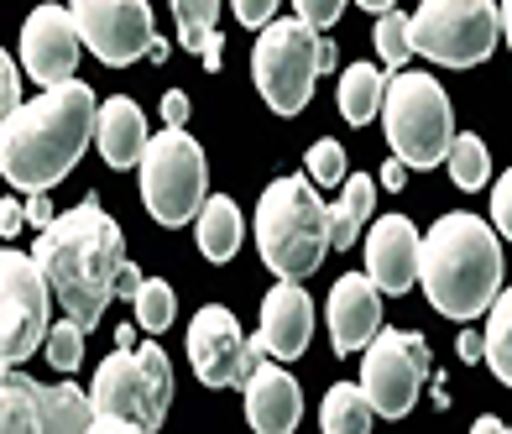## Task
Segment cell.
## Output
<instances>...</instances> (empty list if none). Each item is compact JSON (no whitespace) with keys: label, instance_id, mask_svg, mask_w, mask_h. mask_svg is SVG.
Instances as JSON below:
<instances>
[{"label":"cell","instance_id":"9a60e30c","mask_svg":"<svg viewBox=\"0 0 512 434\" xmlns=\"http://www.w3.org/2000/svg\"><path fill=\"white\" fill-rule=\"evenodd\" d=\"M366 272L382 293H408L424 272V236L408 215H382L377 225L366 231Z\"/></svg>","mask_w":512,"mask_h":434},{"label":"cell","instance_id":"8d00e7d4","mask_svg":"<svg viewBox=\"0 0 512 434\" xmlns=\"http://www.w3.org/2000/svg\"><path fill=\"white\" fill-rule=\"evenodd\" d=\"M162 121H168V126L189 121V95H183V89H168V95H162Z\"/></svg>","mask_w":512,"mask_h":434},{"label":"cell","instance_id":"f35d334b","mask_svg":"<svg viewBox=\"0 0 512 434\" xmlns=\"http://www.w3.org/2000/svg\"><path fill=\"white\" fill-rule=\"evenodd\" d=\"M27 220H32V225H53V220H58L53 204H48V189H37V194L27 199Z\"/></svg>","mask_w":512,"mask_h":434},{"label":"cell","instance_id":"2e32d148","mask_svg":"<svg viewBox=\"0 0 512 434\" xmlns=\"http://www.w3.org/2000/svg\"><path fill=\"white\" fill-rule=\"evenodd\" d=\"M246 419L256 434H288L304 419V393H298L293 372L267 351H256V367L246 377Z\"/></svg>","mask_w":512,"mask_h":434},{"label":"cell","instance_id":"836d02e7","mask_svg":"<svg viewBox=\"0 0 512 434\" xmlns=\"http://www.w3.org/2000/svg\"><path fill=\"white\" fill-rule=\"evenodd\" d=\"M293 6H298V16H304L309 21V27H335V21H340V11H345V0H293Z\"/></svg>","mask_w":512,"mask_h":434},{"label":"cell","instance_id":"4316f807","mask_svg":"<svg viewBox=\"0 0 512 434\" xmlns=\"http://www.w3.org/2000/svg\"><path fill=\"white\" fill-rule=\"evenodd\" d=\"M445 168H450V178H455V189H465V194H476V189L492 184V157H486V142H481V136H471V131L455 136Z\"/></svg>","mask_w":512,"mask_h":434},{"label":"cell","instance_id":"7402d4cb","mask_svg":"<svg viewBox=\"0 0 512 434\" xmlns=\"http://www.w3.org/2000/svg\"><path fill=\"white\" fill-rule=\"evenodd\" d=\"M241 236H246V225H241V210H236V199L230 194H215L199 210V251L209 262H230L241 251Z\"/></svg>","mask_w":512,"mask_h":434},{"label":"cell","instance_id":"4fadbf2b","mask_svg":"<svg viewBox=\"0 0 512 434\" xmlns=\"http://www.w3.org/2000/svg\"><path fill=\"white\" fill-rule=\"evenodd\" d=\"M189 361L204 387H246L256 367V346L246 340L241 319L225 304H204L189 319Z\"/></svg>","mask_w":512,"mask_h":434},{"label":"cell","instance_id":"52a82bcc","mask_svg":"<svg viewBox=\"0 0 512 434\" xmlns=\"http://www.w3.org/2000/svg\"><path fill=\"white\" fill-rule=\"evenodd\" d=\"M382 131L392 142V157H403L408 168H439L455 147V110L450 95L429 74H398L387 79L382 100Z\"/></svg>","mask_w":512,"mask_h":434},{"label":"cell","instance_id":"7a4b0ae2","mask_svg":"<svg viewBox=\"0 0 512 434\" xmlns=\"http://www.w3.org/2000/svg\"><path fill=\"white\" fill-rule=\"evenodd\" d=\"M32 257L48 272L53 299L63 304V314L79 319L89 330V325H100V314L110 309L115 293H121L126 236H121V225L105 215V204L89 194L79 210H63L53 225H42Z\"/></svg>","mask_w":512,"mask_h":434},{"label":"cell","instance_id":"5b68a950","mask_svg":"<svg viewBox=\"0 0 512 434\" xmlns=\"http://www.w3.org/2000/svg\"><path fill=\"white\" fill-rule=\"evenodd\" d=\"M89 398L100 408L105 434H152L173 403V367L157 340L147 346H121L100 361Z\"/></svg>","mask_w":512,"mask_h":434},{"label":"cell","instance_id":"f1b7e54d","mask_svg":"<svg viewBox=\"0 0 512 434\" xmlns=\"http://www.w3.org/2000/svg\"><path fill=\"white\" fill-rule=\"evenodd\" d=\"M131 309H136V319H142V330L147 335H162L178 319V299H173V283H162V278H147L142 283V293L131 299Z\"/></svg>","mask_w":512,"mask_h":434},{"label":"cell","instance_id":"d590c367","mask_svg":"<svg viewBox=\"0 0 512 434\" xmlns=\"http://www.w3.org/2000/svg\"><path fill=\"white\" fill-rule=\"evenodd\" d=\"M16 89H21L16 84V58L6 53V58H0V100H6V116H11V110H21L16 105Z\"/></svg>","mask_w":512,"mask_h":434},{"label":"cell","instance_id":"60d3db41","mask_svg":"<svg viewBox=\"0 0 512 434\" xmlns=\"http://www.w3.org/2000/svg\"><path fill=\"white\" fill-rule=\"evenodd\" d=\"M403 178H408V163H403V157H387V163H382V189L398 194V189H403Z\"/></svg>","mask_w":512,"mask_h":434},{"label":"cell","instance_id":"ee69618b","mask_svg":"<svg viewBox=\"0 0 512 434\" xmlns=\"http://www.w3.org/2000/svg\"><path fill=\"white\" fill-rule=\"evenodd\" d=\"M502 429H507L502 419H476V434H502Z\"/></svg>","mask_w":512,"mask_h":434},{"label":"cell","instance_id":"d6986e66","mask_svg":"<svg viewBox=\"0 0 512 434\" xmlns=\"http://www.w3.org/2000/svg\"><path fill=\"white\" fill-rule=\"evenodd\" d=\"M100 157L110 168H142V157L152 147V136H147V116H142V105L126 100V95H110L100 105Z\"/></svg>","mask_w":512,"mask_h":434},{"label":"cell","instance_id":"30bf717a","mask_svg":"<svg viewBox=\"0 0 512 434\" xmlns=\"http://www.w3.org/2000/svg\"><path fill=\"white\" fill-rule=\"evenodd\" d=\"M53 283L32 251H0V361L21 367L53 335Z\"/></svg>","mask_w":512,"mask_h":434},{"label":"cell","instance_id":"e0dca14e","mask_svg":"<svg viewBox=\"0 0 512 434\" xmlns=\"http://www.w3.org/2000/svg\"><path fill=\"white\" fill-rule=\"evenodd\" d=\"M309 335H314V304H309V293L288 283V278H277V288L262 299V330L251 335V346L256 351H267L277 361H298L309 351Z\"/></svg>","mask_w":512,"mask_h":434},{"label":"cell","instance_id":"ffe728a7","mask_svg":"<svg viewBox=\"0 0 512 434\" xmlns=\"http://www.w3.org/2000/svg\"><path fill=\"white\" fill-rule=\"evenodd\" d=\"M377 419L382 414H377V403H371V393L361 382H335L330 393H324V403H319L324 434H366Z\"/></svg>","mask_w":512,"mask_h":434},{"label":"cell","instance_id":"5bb4252c","mask_svg":"<svg viewBox=\"0 0 512 434\" xmlns=\"http://www.w3.org/2000/svg\"><path fill=\"white\" fill-rule=\"evenodd\" d=\"M79 53H84V32H79V21L68 6H37L21 21V68L42 89L74 79Z\"/></svg>","mask_w":512,"mask_h":434},{"label":"cell","instance_id":"4dcf8cb0","mask_svg":"<svg viewBox=\"0 0 512 434\" xmlns=\"http://www.w3.org/2000/svg\"><path fill=\"white\" fill-rule=\"evenodd\" d=\"M42 351H48V361H53V372H79L84 367V325H79V319H63V325L48 335V346H42Z\"/></svg>","mask_w":512,"mask_h":434},{"label":"cell","instance_id":"9c48e42d","mask_svg":"<svg viewBox=\"0 0 512 434\" xmlns=\"http://www.w3.org/2000/svg\"><path fill=\"white\" fill-rule=\"evenodd\" d=\"M502 42V0H424L413 11V53L445 68H476Z\"/></svg>","mask_w":512,"mask_h":434},{"label":"cell","instance_id":"f6af8a7d","mask_svg":"<svg viewBox=\"0 0 512 434\" xmlns=\"http://www.w3.org/2000/svg\"><path fill=\"white\" fill-rule=\"evenodd\" d=\"M507 429H512V424H507Z\"/></svg>","mask_w":512,"mask_h":434},{"label":"cell","instance_id":"7bdbcfd3","mask_svg":"<svg viewBox=\"0 0 512 434\" xmlns=\"http://www.w3.org/2000/svg\"><path fill=\"white\" fill-rule=\"evenodd\" d=\"M356 6H366V11L382 16V11H398V0H356Z\"/></svg>","mask_w":512,"mask_h":434},{"label":"cell","instance_id":"d4e9b609","mask_svg":"<svg viewBox=\"0 0 512 434\" xmlns=\"http://www.w3.org/2000/svg\"><path fill=\"white\" fill-rule=\"evenodd\" d=\"M371 204H377V184L361 173H351L340 184V204H330V215H335V251H351L356 236L366 231V220H371Z\"/></svg>","mask_w":512,"mask_h":434},{"label":"cell","instance_id":"1f68e13d","mask_svg":"<svg viewBox=\"0 0 512 434\" xmlns=\"http://www.w3.org/2000/svg\"><path fill=\"white\" fill-rule=\"evenodd\" d=\"M304 168H309V178L314 184H345V152H340V142H314L309 147V157H304Z\"/></svg>","mask_w":512,"mask_h":434},{"label":"cell","instance_id":"6da1fadb","mask_svg":"<svg viewBox=\"0 0 512 434\" xmlns=\"http://www.w3.org/2000/svg\"><path fill=\"white\" fill-rule=\"evenodd\" d=\"M95 131H100L95 89L79 79L53 84L0 121V173L11 178V189H27V194L53 189L79 168Z\"/></svg>","mask_w":512,"mask_h":434},{"label":"cell","instance_id":"277c9868","mask_svg":"<svg viewBox=\"0 0 512 434\" xmlns=\"http://www.w3.org/2000/svg\"><path fill=\"white\" fill-rule=\"evenodd\" d=\"M256 246L262 262L288 283H304L335 251V215L309 178H272L256 204Z\"/></svg>","mask_w":512,"mask_h":434},{"label":"cell","instance_id":"ac0fdd59","mask_svg":"<svg viewBox=\"0 0 512 434\" xmlns=\"http://www.w3.org/2000/svg\"><path fill=\"white\" fill-rule=\"evenodd\" d=\"M382 330V288L371 283V272H345L330 288V340L335 356L366 351Z\"/></svg>","mask_w":512,"mask_h":434},{"label":"cell","instance_id":"e575fe53","mask_svg":"<svg viewBox=\"0 0 512 434\" xmlns=\"http://www.w3.org/2000/svg\"><path fill=\"white\" fill-rule=\"evenodd\" d=\"M277 6H283V0H236V21L251 32H262V27H272Z\"/></svg>","mask_w":512,"mask_h":434},{"label":"cell","instance_id":"ab89813d","mask_svg":"<svg viewBox=\"0 0 512 434\" xmlns=\"http://www.w3.org/2000/svg\"><path fill=\"white\" fill-rule=\"evenodd\" d=\"M455 351H460V361H486V335H476V330H465Z\"/></svg>","mask_w":512,"mask_h":434},{"label":"cell","instance_id":"74e56055","mask_svg":"<svg viewBox=\"0 0 512 434\" xmlns=\"http://www.w3.org/2000/svg\"><path fill=\"white\" fill-rule=\"evenodd\" d=\"M21 220H27V204H16V199L0 204V231H6V241L21 231Z\"/></svg>","mask_w":512,"mask_h":434},{"label":"cell","instance_id":"b9f144b4","mask_svg":"<svg viewBox=\"0 0 512 434\" xmlns=\"http://www.w3.org/2000/svg\"><path fill=\"white\" fill-rule=\"evenodd\" d=\"M502 42L512 48V0H502Z\"/></svg>","mask_w":512,"mask_h":434},{"label":"cell","instance_id":"f546056e","mask_svg":"<svg viewBox=\"0 0 512 434\" xmlns=\"http://www.w3.org/2000/svg\"><path fill=\"white\" fill-rule=\"evenodd\" d=\"M371 42H377V53L387 68H403L413 58V16L403 11H382L377 16V32H371Z\"/></svg>","mask_w":512,"mask_h":434},{"label":"cell","instance_id":"8992f818","mask_svg":"<svg viewBox=\"0 0 512 434\" xmlns=\"http://www.w3.org/2000/svg\"><path fill=\"white\" fill-rule=\"evenodd\" d=\"M330 68H335V48L304 16L262 27V37L251 48V79L262 89L267 110H277V116H298L314 100L319 74H330Z\"/></svg>","mask_w":512,"mask_h":434},{"label":"cell","instance_id":"3957f363","mask_svg":"<svg viewBox=\"0 0 512 434\" xmlns=\"http://www.w3.org/2000/svg\"><path fill=\"white\" fill-rule=\"evenodd\" d=\"M424 283L429 304L445 314V319H476V314H492L497 293H502V241H497V225H486L481 215H465L450 210L429 225L424 236Z\"/></svg>","mask_w":512,"mask_h":434},{"label":"cell","instance_id":"44dd1931","mask_svg":"<svg viewBox=\"0 0 512 434\" xmlns=\"http://www.w3.org/2000/svg\"><path fill=\"white\" fill-rule=\"evenodd\" d=\"M42 429H48V434L100 429V408H95L89 393H79L74 382H53V387H42Z\"/></svg>","mask_w":512,"mask_h":434},{"label":"cell","instance_id":"cb8c5ba5","mask_svg":"<svg viewBox=\"0 0 512 434\" xmlns=\"http://www.w3.org/2000/svg\"><path fill=\"white\" fill-rule=\"evenodd\" d=\"M382 100H387V74L377 63H351L340 74V116L351 126H366L382 110Z\"/></svg>","mask_w":512,"mask_h":434},{"label":"cell","instance_id":"484cf974","mask_svg":"<svg viewBox=\"0 0 512 434\" xmlns=\"http://www.w3.org/2000/svg\"><path fill=\"white\" fill-rule=\"evenodd\" d=\"M0 429L6 434L42 429V387L32 377H21L16 367H6V382H0Z\"/></svg>","mask_w":512,"mask_h":434},{"label":"cell","instance_id":"603a6c76","mask_svg":"<svg viewBox=\"0 0 512 434\" xmlns=\"http://www.w3.org/2000/svg\"><path fill=\"white\" fill-rule=\"evenodd\" d=\"M173 16H178L183 53H199L204 68H220V37H215L220 0H173Z\"/></svg>","mask_w":512,"mask_h":434},{"label":"cell","instance_id":"d6a6232c","mask_svg":"<svg viewBox=\"0 0 512 434\" xmlns=\"http://www.w3.org/2000/svg\"><path fill=\"white\" fill-rule=\"evenodd\" d=\"M492 225H497L502 241H512V168L492 184Z\"/></svg>","mask_w":512,"mask_h":434},{"label":"cell","instance_id":"7c38bea8","mask_svg":"<svg viewBox=\"0 0 512 434\" xmlns=\"http://www.w3.org/2000/svg\"><path fill=\"white\" fill-rule=\"evenodd\" d=\"M68 11L84 32V48L105 68H126L157 42L147 0H68Z\"/></svg>","mask_w":512,"mask_h":434},{"label":"cell","instance_id":"83f0119b","mask_svg":"<svg viewBox=\"0 0 512 434\" xmlns=\"http://www.w3.org/2000/svg\"><path fill=\"white\" fill-rule=\"evenodd\" d=\"M486 367L497 372V382L512 387V288L497 293L492 319H486Z\"/></svg>","mask_w":512,"mask_h":434},{"label":"cell","instance_id":"ba28073f","mask_svg":"<svg viewBox=\"0 0 512 434\" xmlns=\"http://www.w3.org/2000/svg\"><path fill=\"white\" fill-rule=\"evenodd\" d=\"M142 204L157 225H183L209 204L204 147L183 126H162L142 157Z\"/></svg>","mask_w":512,"mask_h":434},{"label":"cell","instance_id":"8fae6325","mask_svg":"<svg viewBox=\"0 0 512 434\" xmlns=\"http://www.w3.org/2000/svg\"><path fill=\"white\" fill-rule=\"evenodd\" d=\"M429 372H434V356L418 330H377L361 361V387L371 393L382 419H408Z\"/></svg>","mask_w":512,"mask_h":434}]
</instances>
